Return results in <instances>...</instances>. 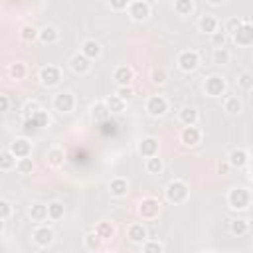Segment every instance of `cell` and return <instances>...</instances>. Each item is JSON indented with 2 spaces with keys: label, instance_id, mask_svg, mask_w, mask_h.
Wrapping results in <instances>:
<instances>
[{
  "label": "cell",
  "instance_id": "18",
  "mask_svg": "<svg viewBox=\"0 0 253 253\" xmlns=\"http://www.w3.org/2000/svg\"><path fill=\"white\" fill-rule=\"evenodd\" d=\"M109 192L113 198H125L128 194V180L123 176H117L109 182Z\"/></svg>",
  "mask_w": 253,
  "mask_h": 253
},
{
  "label": "cell",
  "instance_id": "12",
  "mask_svg": "<svg viewBox=\"0 0 253 253\" xmlns=\"http://www.w3.org/2000/svg\"><path fill=\"white\" fill-rule=\"evenodd\" d=\"M202 140V130L196 125H184V128L180 130V142L184 146H196Z\"/></svg>",
  "mask_w": 253,
  "mask_h": 253
},
{
  "label": "cell",
  "instance_id": "33",
  "mask_svg": "<svg viewBox=\"0 0 253 253\" xmlns=\"http://www.w3.org/2000/svg\"><path fill=\"white\" fill-rule=\"evenodd\" d=\"M105 103H107V107H109V111H111L113 115L123 113V111H125V107H126V101H123L117 93H115V95H109V97L105 99Z\"/></svg>",
  "mask_w": 253,
  "mask_h": 253
},
{
  "label": "cell",
  "instance_id": "32",
  "mask_svg": "<svg viewBox=\"0 0 253 253\" xmlns=\"http://www.w3.org/2000/svg\"><path fill=\"white\" fill-rule=\"evenodd\" d=\"M26 73H28V67H26V63H22V61H14V63L8 65V75H10V79H14V81H22V79L26 77Z\"/></svg>",
  "mask_w": 253,
  "mask_h": 253
},
{
  "label": "cell",
  "instance_id": "13",
  "mask_svg": "<svg viewBox=\"0 0 253 253\" xmlns=\"http://www.w3.org/2000/svg\"><path fill=\"white\" fill-rule=\"evenodd\" d=\"M233 42L237 45H251L253 43V24L249 20H243V24L233 34Z\"/></svg>",
  "mask_w": 253,
  "mask_h": 253
},
{
  "label": "cell",
  "instance_id": "54",
  "mask_svg": "<svg viewBox=\"0 0 253 253\" xmlns=\"http://www.w3.org/2000/svg\"><path fill=\"white\" fill-rule=\"evenodd\" d=\"M156 2H166V0H156Z\"/></svg>",
  "mask_w": 253,
  "mask_h": 253
},
{
  "label": "cell",
  "instance_id": "43",
  "mask_svg": "<svg viewBox=\"0 0 253 253\" xmlns=\"http://www.w3.org/2000/svg\"><path fill=\"white\" fill-rule=\"evenodd\" d=\"M225 42H227V32L225 30H215L211 34V43L215 47H225Z\"/></svg>",
  "mask_w": 253,
  "mask_h": 253
},
{
  "label": "cell",
  "instance_id": "42",
  "mask_svg": "<svg viewBox=\"0 0 253 253\" xmlns=\"http://www.w3.org/2000/svg\"><path fill=\"white\" fill-rule=\"evenodd\" d=\"M237 85L243 89V91H251L253 89V73H241L239 77H237Z\"/></svg>",
  "mask_w": 253,
  "mask_h": 253
},
{
  "label": "cell",
  "instance_id": "49",
  "mask_svg": "<svg viewBox=\"0 0 253 253\" xmlns=\"http://www.w3.org/2000/svg\"><path fill=\"white\" fill-rule=\"evenodd\" d=\"M109 4H111V8H113V10L121 12V10H126V8H128L130 0H109Z\"/></svg>",
  "mask_w": 253,
  "mask_h": 253
},
{
  "label": "cell",
  "instance_id": "21",
  "mask_svg": "<svg viewBox=\"0 0 253 253\" xmlns=\"http://www.w3.org/2000/svg\"><path fill=\"white\" fill-rule=\"evenodd\" d=\"M126 237L132 241V243H144L148 233H146V227L142 223H130L126 227Z\"/></svg>",
  "mask_w": 253,
  "mask_h": 253
},
{
  "label": "cell",
  "instance_id": "36",
  "mask_svg": "<svg viewBox=\"0 0 253 253\" xmlns=\"http://www.w3.org/2000/svg\"><path fill=\"white\" fill-rule=\"evenodd\" d=\"M144 168H146V172H148V174H160V172L164 170V162H162V158H160L158 154H154V156L146 158Z\"/></svg>",
  "mask_w": 253,
  "mask_h": 253
},
{
  "label": "cell",
  "instance_id": "45",
  "mask_svg": "<svg viewBox=\"0 0 253 253\" xmlns=\"http://www.w3.org/2000/svg\"><path fill=\"white\" fill-rule=\"evenodd\" d=\"M142 251L144 253H162L164 251V245L160 241H144L142 243Z\"/></svg>",
  "mask_w": 253,
  "mask_h": 253
},
{
  "label": "cell",
  "instance_id": "38",
  "mask_svg": "<svg viewBox=\"0 0 253 253\" xmlns=\"http://www.w3.org/2000/svg\"><path fill=\"white\" fill-rule=\"evenodd\" d=\"M150 81L154 85H164L168 81V71L164 67H152L150 69Z\"/></svg>",
  "mask_w": 253,
  "mask_h": 253
},
{
  "label": "cell",
  "instance_id": "5",
  "mask_svg": "<svg viewBox=\"0 0 253 253\" xmlns=\"http://www.w3.org/2000/svg\"><path fill=\"white\" fill-rule=\"evenodd\" d=\"M38 79L43 87H55L61 81V69L57 65H43L38 73Z\"/></svg>",
  "mask_w": 253,
  "mask_h": 253
},
{
  "label": "cell",
  "instance_id": "35",
  "mask_svg": "<svg viewBox=\"0 0 253 253\" xmlns=\"http://www.w3.org/2000/svg\"><path fill=\"white\" fill-rule=\"evenodd\" d=\"M223 109H225L229 115H239L241 109H243L241 99H239L237 95H229V97H225V101H223Z\"/></svg>",
  "mask_w": 253,
  "mask_h": 253
},
{
  "label": "cell",
  "instance_id": "48",
  "mask_svg": "<svg viewBox=\"0 0 253 253\" xmlns=\"http://www.w3.org/2000/svg\"><path fill=\"white\" fill-rule=\"evenodd\" d=\"M241 24H243V20H239V18H235V16H233V18H229V20L225 22V32L233 36V34L237 32V28H239Z\"/></svg>",
  "mask_w": 253,
  "mask_h": 253
},
{
  "label": "cell",
  "instance_id": "37",
  "mask_svg": "<svg viewBox=\"0 0 253 253\" xmlns=\"http://www.w3.org/2000/svg\"><path fill=\"white\" fill-rule=\"evenodd\" d=\"M47 215H49V219H53V221L61 219V217L65 215V208H63V204L57 202V200L49 202V204H47Z\"/></svg>",
  "mask_w": 253,
  "mask_h": 253
},
{
  "label": "cell",
  "instance_id": "17",
  "mask_svg": "<svg viewBox=\"0 0 253 253\" xmlns=\"http://www.w3.org/2000/svg\"><path fill=\"white\" fill-rule=\"evenodd\" d=\"M10 150L16 154V158L30 156V154H32V142H30V138L20 136V138H16V140L10 142Z\"/></svg>",
  "mask_w": 253,
  "mask_h": 253
},
{
  "label": "cell",
  "instance_id": "20",
  "mask_svg": "<svg viewBox=\"0 0 253 253\" xmlns=\"http://www.w3.org/2000/svg\"><path fill=\"white\" fill-rule=\"evenodd\" d=\"M57 40H59V32H57L55 26H43V28H40V38H38L40 43L53 45V43H57Z\"/></svg>",
  "mask_w": 253,
  "mask_h": 253
},
{
  "label": "cell",
  "instance_id": "53",
  "mask_svg": "<svg viewBox=\"0 0 253 253\" xmlns=\"http://www.w3.org/2000/svg\"><path fill=\"white\" fill-rule=\"evenodd\" d=\"M249 178L253 180V164H251V168H249Z\"/></svg>",
  "mask_w": 253,
  "mask_h": 253
},
{
  "label": "cell",
  "instance_id": "28",
  "mask_svg": "<svg viewBox=\"0 0 253 253\" xmlns=\"http://www.w3.org/2000/svg\"><path fill=\"white\" fill-rule=\"evenodd\" d=\"M95 231L101 235L103 241H111V239L115 237V225H113V221H107V219L99 221V223L95 225Z\"/></svg>",
  "mask_w": 253,
  "mask_h": 253
},
{
  "label": "cell",
  "instance_id": "2",
  "mask_svg": "<svg viewBox=\"0 0 253 253\" xmlns=\"http://www.w3.org/2000/svg\"><path fill=\"white\" fill-rule=\"evenodd\" d=\"M227 204L231 210L235 211H243L251 206V192L247 188H241V186H235L227 192Z\"/></svg>",
  "mask_w": 253,
  "mask_h": 253
},
{
  "label": "cell",
  "instance_id": "27",
  "mask_svg": "<svg viewBox=\"0 0 253 253\" xmlns=\"http://www.w3.org/2000/svg\"><path fill=\"white\" fill-rule=\"evenodd\" d=\"M217 20L213 18V16H210V14H204L200 20H198V28H200V32H204V34H213L215 30H217Z\"/></svg>",
  "mask_w": 253,
  "mask_h": 253
},
{
  "label": "cell",
  "instance_id": "26",
  "mask_svg": "<svg viewBox=\"0 0 253 253\" xmlns=\"http://www.w3.org/2000/svg\"><path fill=\"white\" fill-rule=\"evenodd\" d=\"M28 213H30L32 221H36V223H42V221H45V219L49 217V215H47V206H45V204H32L30 210H28Z\"/></svg>",
  "mask_w": 253,
  "mask_h": 253
},
{
  "label": "cell",
  "instance_id": "51",
  "mask_svg": "<svg viewBox=\"0 0 253 253\" xmlns=\"http://www.w3.org/2000/svg\"><path fill=\"white\" fill-rule=\"evenodd\" d=\"M8 107H10V99H8V95H0V111L6 113Z\"/></svg>",
  "mask_w": 253,
  "mask_h": 253
},
{
  "label": "cell",
  "instance_id": "34",
  "mask_svg": "<svg viewBox=\"0 0 253 253\" xmlns=\"http://www.w3.org/2000/svg\"><path fill=\"white\" fill-rule=\"evenodd\" d=\"M178 117H180V123L182 125H196L198 123V111L194 107H190V105L182 107Z\"/></svg>",
  "mask_w": 253,
  "mask_h": 253
},
{
  "label": "cell",
  "instance_id": "6",
  "mask_svg": "<svg viewBox=\"0 0 253 253\" xmlns=\"http://www.w3.org/2000/svg\"><path fill=\"white\" fill-rule=\"evenodd\" d=\"M160 213V202L152 196H146L138 202V215L142 219H154Z\"/></svg>",
  "mask_w": 253,
  "mask_h": 253
},
{
  "label": "cell",
  "instance_id": "7",
  "mask_svg": "<svg viewBox=\"0 0 253 253\" xmlns=\"http://www.w3.org/2000/svg\"><path fill=\"white\" fill-rule=\"evenodd\" d=\"M53 109L61 115H67L75 109V95L71 91H59L53 97Z\"/></svg>",
  "mask_w": 253,
  "mask_h": 253
},
{
  "label": "cell",
  "instance_id": "23",
  "mask_svg": "<svg viewBox=\"0 0 253 253\" xmlns=\"http://www.w3.org/2000/svg\"><path fill=\"white\" fill-rule=\"evenodd\" d=\"M81 53H85V55L93 61V59H97V57L101 55V43L89 38V40H85V42L81 43Z\"/></svg>",
  "mask_w": 253,
  "mask_h": 253
},
{
  "label": "cell",
  "instance_id": "24",
  "mask_svg": "<svg viewBox=\"0 0 253 253\" xmlns=\"http://www.w3.org/2000/svg\"><path fill=\"white\" fill-rule=\"evenodd\" d=\"M111 115H113V113L109 111V107H107V103H105V101L95 103V105H93V109H91V117H93V121H95V123H105Z\"/></svg>",
  "mask_w": 253,
  "mask_h": 253
},
{
  "label": "cell",
  "instance_id": "4",
  "mask_svg": "<svg viewBox=\"0 0 253 253\" xmlns=\"http://www.w3.org/2000/svg\"><path fill=\"white\" fill-rule=\"evenodd\" d=\"M176 63H178V67H180L184 73H192V71H196L198 65H200V55H198L196 49H184V51L178 53Z\"/></svg>",
  "mask_w": 253,
  "mask_h": 253
},
{
  "label": "cell",
  "instance_id": "29",
  "mask_svg": "<svg viewBox=\"0 0 253 253\" xmlns=\"http://www.w3.org/2000/svg\"><path fill=\"white\" fill-rule=\"evenodd\" d=\"M83 245H85L87 251H99L101 245H103V239H101V235L93 229V231L85 233V237H83Z\"/></svg>",
  "mask_w": 253,
  "mask_h": 253
},
{
  "label": "cell",
  "instance_id": "19",
  "mask_svg": "<svg viewBox=\"0 0 253 253\" xmlns=\"http://www.w3.org/2000/svg\"><path fill=\"white\" fill-rule=\"evenodd\" d=\"M227 162L231 164V168H243L249 162V154H247L245 148H233L227 154Z\"/></svg>",
  "mask_w": 253,
  "mask_h": 253
},
{
  "label": "cell",
  "instance_id": "50",
  "mask_svg": "<svg viewBox=\"0 0 253 253\" xmlns=\"http://www.w3.org/2000/svg\"><path fill=\"white\" fill-rule=\"evenodd\" d=\"M215 170H217V174H227V172L231 170V164H229L227 160H223V162H217Z\"/></svg>",
  "mask_w": 253,
  "mask_h": 253
},
{
  "label": "cell",
  "instance_id": "30",
  "mask_svg": "<svg viewBox=\"0 0 253 253\" xmlns=\"http://www.w3.org/2000/svg\"><path fill=\"white\" fill-rule=\"evenodd\" d=\"M229 231H231V235L241 237V235H245L249 231V221L243 219V217H235V219L229 221Z\"/></svg>",
  "mask_w": 253,
  "mask_h": 253
},
{
  "label": "cell",
  "instance_id": "16",
  "mask_svg": "<svg viewBox=\"0 0 253 253\" xmlns=\"http://www.w3.org/2000/svg\"><path fill=\"white\" fill-rule=\"evenodd\" d=\"M158 148H160V144H158V138H154V136H144L138 142V154L144 156V158H150V156L158 154Z\"/></svg>",
  "mask_w": 253,
  "mask_h": 253
},
{
  "label": "cell",
  "instance_id": "8",
  "mask_svg": "<svg viewBox=\"0 0 253 253\" xmlns=\"http://www.w3.org/2000/svg\"><path fill=\"white\" fill-rule=\"evenodd\" d=\"M168 111V99L164 95H150L146 99V113L150 117H162Z\"/></svg>",
  "mask_w": 253,
  "mask_h": 253
},
{
  "label": "cell",
  "instance_id": "9",
  "mask_svg": "<svg viewBox=\"0 0 253 253\" xmlns=\"http://www.w3.org/2000/svg\"><path fill=\"white\" fill-rule=\"evenodd\" d=\"M49 125V115L43 111V109H40L38 113H34L32 117H26V121H24V128L30 132H38V130H42V128H45Z\"/></svg>",
  "mask_w": 253,
  "mask_h": 253
},
{
  "label": "cell",
  "instance_id": "11",
  "mask_svg": "<svg viewBox=\"0 0 253 253\" xmlns=\"http://www.w3.org/2000/svg\"><path fill=\"white\" fill-rule=\"evenodd\" d=\"M128 16H130V20H134V22H144V20L150 16V6H148V2H144V0H132V2L128 4Z\"/></svg>",
  "mask_w": 253,
  "mask_h": 253
},
{
  "label": "cell",
  "instance_id": "14",
  "mask_svg": "<svg viewBox=\"0 0 253 253\" xmlns=\"http://www.w3.org/2000/svg\"><path fill=\"white\" fill-rule=\"evenodd\" d=\"M113 79H115V83H117L119 87L130 85L132 79H134V71H132L130 65H119V67H115V71H113Z\"/></svg>",
  "mask_w": 253,
  "mask_h": 253
},
{
  "label": "cell",
  "instance_id": "52",
  "mask_svg": "<svg viewBox=\"0 0 253 253\" xmlns=\"http://www.w3.org/2000/svg\"><path fill=\"white\" fill-rule=\"evenodd\" d=\"M208 2H210L211 6H219V4H223L225 0H208Z\"/></svg>",
  "mask_w": 253,
  "mask_h": 253
},
{
  "label": "cell",
  "instance_id": "3",
  "mask_svg": "<svg viewBox=\"0 0 253 253\" xmlns=\"http://www.w3.org/2000/svg\"><path fill=\"white\" fill-rule=\"evenodd\" d=\"M225 89H227V81L223 75L213 73V75L206 77V81H204V91L208 97H221L225 93Z\"/></svg>",
  "mask_w": 253,
  "mask_h": 253
},
{
  "label": "cell",
  "instance_id": "15",
  "mask_svg": "<svg viewBox=\"0 0 253 253\" xmlns=\"http://www.w3.org/2000/svg\"><path fill=\"white\" fill-rule=\"evenodd\" d=\"M69 67L75 71V73H79V75H85L89 69H91V59L85 55V53H75V55H71V59H69Z\"/></svg>",
  "mask_w": 253,
  "mask_h": 253
},
{
  "label": "cell",
  "instance_id": "39",
  "mask_svg": "<svg viewBox=\"0 0 253 253\" xmlns=\"http://www.w3.org/2000/svg\"><path fill=\"white\" fill-rule=\"evenodd\" d=\"M174 10L180 16H190L194 12V2L192 0H176L174 2Z\"/></svg>",
  "mask_w": 253,
  "mask_h": 253
},
{
  "label": "cell",
  "instance_id": "25",
  "mask_svg": "<svg viewBox=\"0 0 253 253\" xmlns=\"http://www.w3.org/2000/svg\"><path fill=\"white\" fill-rule=\"evenodd\" d=\"M47 164L51 166V168H59V166H63V162H65V152H63V148H59V146H53V148H49L47 150Z\"/></svg>",
  "mask_w": 253,
  "mask_h": 253
},
{
  "label": "cell",
  "instance_id": "41",
  "mask_svg": "<svg viewBox=\"0 0 253 253\" xmlns=\"http://www.w3.org/2000/svg\"><path fill=\"white\" fill-rule=\"evenodd\" d=\"M16 170L20 174H32L34 170V160L30 156H24V158H18V164H16Z\"/></svg>",
  "mask_w": 253,
  "mask_h": 253
},
{
  "label": "cell",
  "instance_id": "47",
  "mask_svg": "<svg viewBox=\"0 0 253 253\" xmlns=\"http://www.w3.org/2000/svg\"><path fill=\"white\" fill-rule=\"evenodd\" d=\"M117 95L123 99V101H130L132 97H134V89H132V85H123V87H119L117 89Z\"/></svg>",
  "mask_w": 253,
  "mask_h": 253
},
{
  "label": "cell",
  "instance_id": "31",
  "mask_svg": "<svg viewBox=\"0 0 253 253\" xmlns=\"http://www.w3.org/2000/svg\"><path fill=\"white\" fill-rule=\"evenodd\" d=\"M38 38H40V28H36V26H32V24H26V26L20 28V40H22V42L32 43V42H36Z\"/></svg>",
  "mask_w": 253,
  "mask_h": 253
},
{
  "label": "cell",
  "instance_id": "22",
  "mask_svg": "<svg viewBox=\"0 0 253 253\" xmlns=\"http://www.w3.org/2000/svg\"><path fill=\"white\" fill-rule=\"evenodd\" d=\"M16 164H18V158L10 150V146L8 148H2V152H0V170L2 172H8V170L16 168Z\"/></svg>",
  "mask_w": 253,
  "mask_h": 253
},
{
  "label": "cell",
  "instance_id": "46",
  "mask_svg": "<svg viewBox=\"0 0 253 253\" xmlns=\"http://www.w3.org/2000/svg\"><path fill=\"white\" fill-rule=\"evenodd\" d=\"M42 109V105L36 101V99H30V101H26V105H24V117H32L34 113H38Z\"/></svg>",
  "mask_w": 253,
  "mask_h": 253
},
{
  "label": "cell",
  "instance_id": "10",
  "mask_svg": "<svg viewBox=\"0 0 253 253\" xmlns=\"http://www.w3.org/2000/svg\"><path fill=\"white\" fill-rule=\"evenodd\" d=\"M53 237H55L53 229H51L49 225H43V223H40V225L32 231V239H34V243L40 245V247L51 245V243H53Z\"/></svg>",
  "mask_w": 253,
  "mask_h": 253
},
{
  "label": "cell",
  "instance_id": "1",
  "mask_svg": "<svg viewBox=\"0 0 253 253\" xmlns=\"http://www.w3.org/2000/svg\"><path fill=\"white\" fill-rule=\"evenodd\" d=\"M164 196H166V200L170 202V204H182V202H186L188 200V196H190V190H188V184L184 182V180H170L168 182V186L164 188Z\"/></svg>",
  "mask_w": 253,
  "mask_h": 253
},
{
  "label": "cell",
  "instance_id": "40",
  "mask_svg": "<svg viewBox=\"0 0 253 253\" xmlns=\"http://www.w3.org/2000/svg\"><path fill=\"white\" fill-rule=\"evenodd\" d=\"M213 63H217V65H225V63H229V51L225 49V47H215L213 49Z\"/></svg>",
  "mask_w": 253,
  "mask_h": 253
},
{
  "label": "cell",
  "instance_id": "44",
  "mask_svg": "<svg viewBox=\"0 0 253 253\" xmlns=\"http://www.w3.org/2000/svg\"><path fill=\"white\" fill-rule=\"evenodd\" d=\"M12 215V204L8 200H0V221H8Z\"/></svg>",
  "mask_w": 253,
  "mask_h": 253
}]
</instances>
